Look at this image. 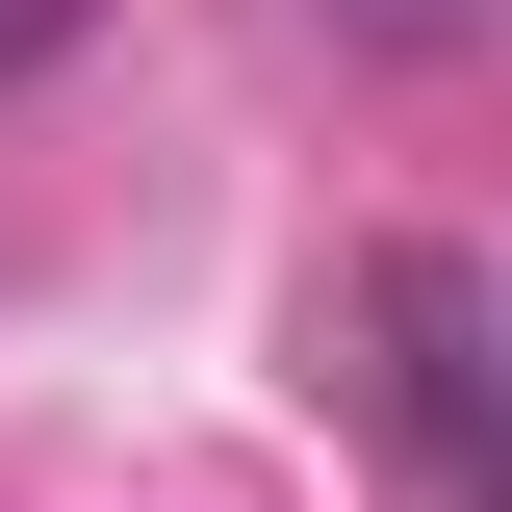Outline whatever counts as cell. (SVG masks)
I'll return each instance as SVG.
<instances>
[{
	"label": "cell",
	"instance_id": "cell-1",
	"mask_svg": "<svg viewBox=\"0 0 512 512\" xmlns=\"http://www.w3.org/2000/svg\"><path fill=\"white\" fill-rule=\"evenodd\" d=\"M359 333H384V436L487 461V282L461 256H359Z\"/></svg>",
	"mask_w": 512,
	"mask_h": 512
},
{
	"label": "cell",
	"instance_id": "cell-2",
	"mask_svg": "<svg viewBox=\"0 0 512 512\" xmlns=\"http://www.w3.org/2000/svg\"><path fill=\"white\" fill-rule=\"evenodd\" d=\"M308 26H333V52H410V77H436V52H487L512 0H308Z\"/></svg>",
	"mask_w": 512,
	"mask_h": 512
},
{
	"label": "cell",
	"instance_id": "cell-3",
	"mask_svg": "<svg viewBox=\"0 0 512 512\" xmlns=\"http://www.w3.org/2000/svg\"><path fill=\"white\" fill-rule=\"evenodd\" d=\"M77 26H103V0H0V77H52V52H77Z\"/></svg>",
	"mask_w": 512,
	"mask_h": 512
}]
</instances>
